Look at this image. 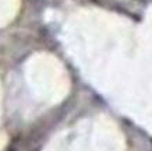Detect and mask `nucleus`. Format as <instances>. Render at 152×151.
<instances>
[]
</instances>
